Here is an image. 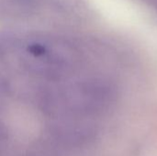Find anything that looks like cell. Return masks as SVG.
Returning <instances> with one entry per match:
<instances>
[{"mask_svg":"<svg viewBox=\"0 0 157 156\" xmlns=\"http://www.w3.org/2000/svg\"><path fill=\"white\" fill-rule=\"evenodd\" d=\"M143 1H144L145 3L149 4V5H150L151 6H153L154 8L157 9V0H143Z\"/></svg>","mask_w":157,"mask_h":156,"instance_id":"obj_1","label":"cell"}]
</instances>
